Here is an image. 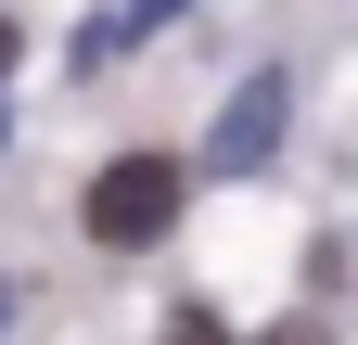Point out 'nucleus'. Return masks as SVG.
<instances>
[{"instance_id": "obj_1", "label": "nucleus", "mask_w": 358, "mask_h": 345, "mask_svg": "<svg viewBox=\"0 0 358 345\" xmlns=\"http://www.w3.org/2000/svg\"><path fill=\"white\" fill-rule=\"evenodd\" d=\"M179 205H192V166L179 154H115L103 179H90V243H115V256H141V243H166L179 230Z\"/></svg>"}, {"instance_id": "obj_2", "label": "nucleus", "mask_w": 358, "mask_h": 345, "mask_svg": "<svg viewBox=\"0 0 358 345\" xmlns=\"http://www.w3.org/2000/svg\"><path fill=\"white\" fill-rule=\"evenodd\" d=\"M282 115H294V77H282V64H256L243 90L217 103V128H205V166H217V179H256V166L282 154Z\"/></svg>"}, {"instance_id": "obj_3", "label": "nucleus", "mask_w": 358, "mask_h": 345, "mask_svg": "<svg viewBox=\"0 0 358 345\" xmlns=\"http://www.w3.org/2000/svg\"><path fill=\"white\" fill-rule=\"evenodd\" d=\"M154 345H231V320H217L205 294H179V307H166V332H154Z\"/></svg>"}, {"instance_id": "obj_4", "label": "nucleus", "mask_w": 358, "mask_h": 345, "mask_svg": "<svg viewBox=\"0 0 358 345\" xmlns=\"http://www.w3.org/2000/svg\"><path fill=\"white\" fill-rule=\"evenodd\" d=\"M179 13H192V0H128L115 26H128V38H154V26H179Z\"/></svg>"}, {"instance_id": "obj_5", "label": "nucleus", "mask_w": 358, "mask_h": 345, "mask_svg": "<svg viewBox=\"0 0 358 345\" xmlns=\"http://www.w3.org/2000/svg\"><path fill=\"white\" fill-rule=\"evenodd\" d=\"M13 64H26V26H13V13H0V77H13Z\"/></svg>"}, {"instance_id": "obj_6", "label": "nucleus", "mask_w": 358, "mask_h": 345, "mask_svg": "<svg viewBox=\"0 0 358 345\" xmlns=\"http://www.w3.org/2000/svg\"><path fill=\"white\" fill-rule=\"evenodd\" d=\"M13 320H26V281H0V332H13Z\"/></svg>"}, {"instance_id": "obj_7", "label": "nucleus", "mask_w": 358, "mask_h": 345, "mask_svg": "<svg viewBox=\"0 0 358 345\" xmlns=\"http://www.w3.org/2000/svg\"><path fill=\"white\" fill-rule=\"evenodd\" d=\"M0 141H13V128H0Z\"/></svg>"}]
</instances>
